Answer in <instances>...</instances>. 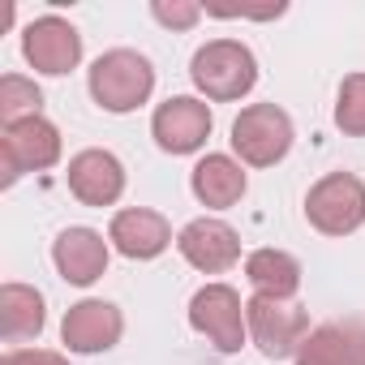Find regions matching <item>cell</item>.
Segmentation results:
<instances>
[{
	"instance_id": "1",
	"label": "cell",
	"mask_w": 365,
	"mask_h": 365,
	"mask_svg": "<svg viewBox=\"0 0 365 365\" xmlns=\"http://www.w3.org/2000/svg\"><path fill=\"white\" fill-rule=\"evenodd\" d=\"M190 78H194V86H198L207 99L232 103V99H241V95L254 91V82H258V61H254V52H250L245 43H237V39H211V43H202V48L194 52Z\"/></svg>"
},
{
	"instance_id": "2",
	"label": "cell",
	"mask_w": 365,
	"mask_h": 365,
	"mask_svg": "<svg viewBox=\"0 0 365 365\" xmlns=\"http://www.w3.org/2000/svg\"><path fill=\"white\" fill-rule=\"evenodd\" d=\"M155 91V69L142 52L133 48H112L91 65V99L103 112H133L150 99Z\"/></svg>"
},
{
	"instance_id": "3",
	"label": "cell",
	"mask_w": 365,
	"mask_h": 365,
	"mask_svg": "<svg viewBox=\"0 0 365 365\" xmlns=\"http://www.w3.org/2000/svg\"><path fill=\"white\" fill-rule=\"evenodd\" d=\"M232 150L250 168H271L292 150V116L279 103H250L232 120Z\"/></svg>"
},
{
	"instance_id": "4",
	"label": "cell",
	"mask_w": 365,
	"mask_h": 365,
	"mask_svg": "<svg viewBox=\"0 0 365 365\" xmlns=\"http://www.w3.org/2000/svg\"><path fill=\"white\" fill-rule=\"evenodd\" d=\"M305 220L322 237H348L365 224V185L352 172H331L305 194Z\"/></svg>"
},
{
	"instance_id": "5",
	"label": "cell",
	"mask_w": 365,
	"mask_h": 365,
	"mask_svg": "<svg viewBox=\"0 0 365 365\" xmlns=\"http://www.w3.org/2000/svg\"><path fill=\"white\" fill-rule=\"evenodd\" d=\"M61 159V129L48 116H26L0 133V185H18L22 172H43Z\"/></svg>"
},
{
	"instance_id": "6",
	"label": "cell",
	"mask_w": 365,
	"mask_h": 365,
	"mask_svg": "<svg viewBox=\"0 0 365 365\" xmlns=\"http://www.w3.org/2000/svg\"><path fill=\"white\" fill-rule=\"evenodd\" d=\"M245 327H250V339L258 344V352L271 356V361L297 356L301 344L309 339V314L301 305L275 301V297L245 301Z\"/></svg>"
},
{
	"instance_id": "7",
	"label": "cell",
	"mask_w": 365,
	"mask_h": 365,
	"mask_svg": "<svg viewBox=\"0 0 365 365\" xmlns=\"http://www.w3.org/2000/svg\"><path fill=\"white\" fill-rule=\"evenodd\" d=\"M190 327L198 335H207L220 352H241L250 327H245V305H241L237 288H228V284L198 288L190 301Z\"/></svg>"
},
{
	"instance_id": "8",
	"label": "cell",
	"mask_w": 365,
	"mask_h": 365,
	"mask_svg": "<svg viewBox=\"0 0 365 365\" xmlns=\"http://www.w3.org/2000/svg\"><path fill=\"white\" fill-rule=\"evenodd\" d=\"M211 129H215V116L194 95H172L150 116V133H155L159 150H168V155H194V150H202V142L211 138Z\"/></svg>"
},
{
	"instance_id": "9",
	"label": "cell",
	"mask_w": 365,
	"mask_h": 365,
	"mask_svg": "<svg viewBox=\"0 0 365 365\" xmlns=\"http://www.w3.org/2000/svg\"><path fill=\"white\" fill-rule=\"evenodd\" d=\"M22 56H26L39 73L61 78V73L78 69V61H82V35H78L73 22H65V18H56V14H43V18H35V22L26 26V35H22Z\"/></svg>"
},
{
	"instance_id": "10",
	"label": "cell",
	"mask_w": 365,
	"mask_h": 365,
	"mask_svg": "<svg viewBox=\"0 0 365 365\" xmlns=\"http://www.w3.org/2000/svg\"><path fill=\"white\" fill-rule=\"evenodd\" d=\"M176 250H180V258H185L190 267H198L202 275H224L228 267L241 262V237H237V228H228L224 220H207V215L180 228Z\"/></svg>"
},
{
	"instance_id": "11",
	"label": "cell",
	"mask_w": 365,
	"mask_h": 365,
	"mask_svg": "<svg viewBox=\"0 0 365 365\" xmlns=\"http://www.w3.org/2000/svg\"><path fill=\"white\" fill-rule=\"evenodd\" d=\"M125 335V314L112 301H78L69 305L65 322H61V339L69 352H108L112 344H120Z\"/></svg>"
},
{
	"instance_id": "12",
	"label": "cell",
	"mask_w": 365,
	"mask_h": 365,
	"mask_svg": "<svg viewBox=\"0 0 365 365\" xmlns=\"http://www.w3.org/2000/svg\"><path fill=\"white\" fill-rule=\"evenodd\" d=\"M69 194L86 207H112L125 194V163L112 150H82L69 159Z\"/></svg>"
},
{
	"instance_id": "13",
	"label": "cell",
	"mask_w": 365,
	"mask_h": 365,
	"mask_svg": "<svg viewBox=\"0 0 365 365\" xmlns=\"http://www.w3.org/2000/svg\"><path fill=\"white\" fill-rule=\"evenodd\" d=\"M52 262L73 288H91L108 271V241L95 228H65L52 241Z\"/></svg>"
},
{
	"instance_id": "14",
	"label": "cell",
	"mask_w": 365,
	"mask_h": 365,
	"mask_svg": "<svg viewBox=\"0 0 365 365\" xmlns=\"http://www.w3.org/2000/svg\"><path fill=\"white\" fill-rule=\"evenodd\" d=\"M297 365H365V322L339 318L314 327L297 352Z\"/></svg>"
},
{
	"instance_id": "15",
	"label": "cell",
	"mask_w": 365,
	"mask_h": 365,
	"mask_svg": "<svg viewBox=\"0 0 365 365\" xmlns=\"http://www.w3.org/2000/svg\"><path fill=\"white\" fill-rule=\"evenodd\" d=\"M108 241L133 258V262H146V258H159L168 245H172V228L159 211H146V207H129V211H116L112 215V228H108Z\"/></svg>"
},
{
	"instance_id": "16",
	"label": "cell",
	"mask_w": 365,
	"mask_h": 365,
	"mask_svg": "<svg viewBox=\"0 0 365 365\" xmlns=\"http://www.w3.org/2000/svg\"><path fill=\"white\" fill-rule=\"evenodd\" d=\"M190 190L202 207L228 211L245 198V172L232 155H207V159H198V168L190 176Z\"/></svg>"
},
{
	"instance_id": "17",
	"label": "cell",
	"mask_w": 365,
	"mask_h": 365,
	"mask_svg": "<svg viewBox=\"0 0 365 365\" xmlns=\"http://www.w3.org/2000/svg\"><path fill=\"white\" fill-rule=\"evenodd\" d=\"M43 322H48L43 292H35L31 284H5L0 288V335H5V344L39 339Z\"/></svg>"
},
{
	"instance_id": "18",
	"label": "cell",
	"mask_w": 365,
	"mask_h": 365,
	"mask_svg": "<svg viewBox=\"0 0 365 365\" xmlns=\"http://www.w3.org/2000/svg\"><path fill=\"white\" fill-rule=\"evenodd\" d=\"M245 275L258 297H275V301H292L301 288V262L284 250H254L245 258Z\"/></svg>"
},
{
	"instance_id": "19",
	"label": "cell",
	"mask_w": 365,
	"mask_h": 365,
	"mask_svg": "<svg viewBox=\"0 0 365 365\" xmlns=\"http://www.w3.org/2000/svg\"><path fill=\"white\" fill-rule=\"evenodd\" d=\"M39 108H43V91L31 78H22V73L0 78V120L5 125H18L26 116H43Z\"/></svg>"
},
{
	"instance_id": "20",
	"label": "cell",
	"mask_w": 365,
	"mask_h": 365,
	"mask_svg": "<svg viewBox=\"0 0 365 365\" xmlns=\"http://www.w3.org/2000/svg\"><path fill=\"white\" fill-rule=\"evenodd\" d=\"M335 125L348 138H365V73H348L335 95Z\"/></svg>"
},
{
	"instance_id": "21",
	"label": "cell",
	"mask_w": 365,
	"mask_h": 365,
	"mask_svg": "<svg viewBox=\"0 0 365 365\" xmlns=\"http://www.w3.org/2000/svg\"><path fill=\"white\" fill-rule=\"evenodd\" d=\"M202 14L207 9L194 5V0H150V18L168 31H190V26H198Z\"/></svg>"
},
{
	"instance_id": "22",
	"label": "cell",
	"mask_w": 365,
	"mask_h": 365,
	"mask_svg": "<svg viewBox=\"0 0 365 365\" xmlns=\"http://www.w3.org/2000/svg\"><path fill=\"white\" fill-rule=\"evenodd\" d=\"M0 365H69V361L61 352H48V348H14V352H5Z\"/></svg>"
},
{
	"instance_id": "23",
	"label": "cell",
	"mask_w": 365,
	"mask_h": 365,
	"mask_svg": "<svg viewBox=\"0 0 365 365\" xmlns=\"http://www.w3.org/2000/svg\"><path fill=\"white\" fill-rule=\"evenodd\" d=\"M14 26V0H5V9H0V31Z\"/></svg>"
}]
</instances>
